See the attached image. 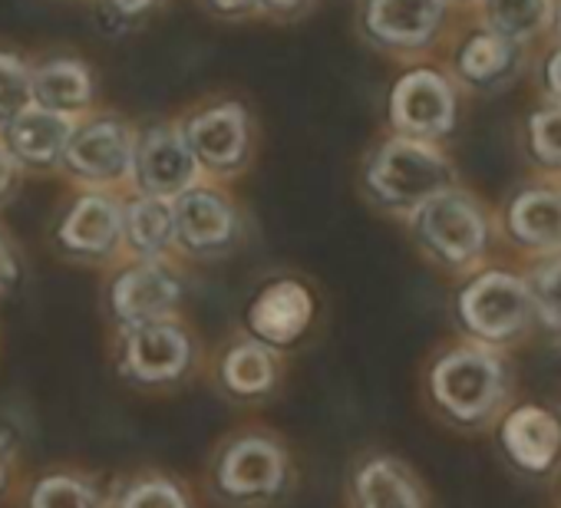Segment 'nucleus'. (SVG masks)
Masks as SVG:
<instances>
[{
	"instance_id": "nucleus-20",
	"label": "nucleus",
	"mask_w": 561,
	"mask_h": 508,
	"mask_svg": "<svg viewBox=\"0 0 561 508\" xmlns=\"http://www.w3.org/2000/svg\"><path fill=\"white\" fill-rule=\"evenodd\" d=\"M123 251L133 262L175 258L172 201L133 195L123 201Z\"/></svg>"
},
{
	"instance_id": "nucleus-30",
	"label": "nucleus",
	"mask_w": 561,
	"mask_h": 508,
	"mask_svg": "<svg viewBox=\"0 0 561 508\" xmlns=\"http://www.w3.org/2000/svg\"><path fill=\"white\" fill-rule=\"evenodd\" d=\"M21 488V432L0 416V508H8Z\"/></svg>"
},
{
	"instance_id": "nucleus-26",
	"label": "nucleus",
	"mask_w": 561,
	"mask_h": 508,
	"mask_svg": "<svg viewBox=\"0 0 561 508\" xmlns=\"http://www.w3.org/2000/svg\"><path fill=\"white\" fill-rule=\"evenodd\" d=\"M492 34L508 44L535 37L551 14V0H482Z\"/></svg>"
},
{
	"instance_id": "nucleus-37",
	"label": "nucleus",
	"mask_w": 561,
	"mask_h": 508,
	"mask_svg": "<svg viewBox=\"0 0 561 508\" xmlns=\"http://www.w3.org/2000/svg\"><path fill=\"white\" fill-rule=\"evenodd\" d=\"M558 27H561V8H558Z\"/></svg>"
},
{
	"instance_id": "nucleus-19",
	"label": "nucleus",
	"mask_w": 561,
	"mask_h": 508,
	"mask_svg": "<svg viewBox=\"0 0 561 508\" xmlns=\"http://www.w3.org/2000/svg\"><path fill=\"white\" fill-rule=\"evenodd\" d=\"M443 24V0H367L364 27L367 34L397 50H416Z\"/></svg>"
},
{
	"instance_id": "nucleus-13",
	"label": "nucleus",
	"mask_w": 561,
	"mask_h": 508,
	"mask_svg": "<svg viewBox=\"0 0 561 508\" xmlns=\"http://www.w3.org/2000/svg\"><path fill=\"white\" fill-rule=\"evenodd\" d=\"M182 129V139L188 152L195 155L202 175L228 178L248 165L251 155V119L241 103H218L205 106L195 116H188Z\"/></svg>"
},
{
	"instance_id": "nucleus-6",
	"label": "nucleus",
	"mask_w": 561,
	"mask_h": 508,
	"mask_svg": "<svg viewBox=\"0 0 561 508\" xmlns=\"http://www.w3.org/2000/svg\"><path fill=\"white\" fill-rule=\"evenodd\" d=\"M413 234L433 262L466 272L472 268L489 244V221L479 201L459 188H449L410 215Z\"/></svg>"
},
{
	"instance_id": "nucleus-14",
	"label": "nucleus",
	"mask_w": 561,
	"mask_h": 508,
	"mask_svg": "<svg viewBox=\"0 0 561 508\" xmlns=\"http://www.w3.org/2000/svg\"><path fill=\"white\" fill-rule=\"evenodd\" d=\"M198 182L202 169L188 152L179 126H149L136 132V162L129 182L136 195L172 201Z\"/></svg>"
},
{
	"instance_id": "nucleus-22",
	"label": "nucleus",
	"mask_w": 561,
	"mask_h": 508,
	"mask_svg": "<svg viewBox=\"0 0 561 508\" xmlns=\"http://www.w3.org/2000/svg\"><path fill=\"white\" fill-rule=\"evenodd\" d=\"M502 442L515 465L528 472H545L561 449V426L541 406H518L502 423Z\"/></svg>"
},
{
	"instance_id": "nucleus-5",
	"label": "nucleus",
	"mask_w": 561,
	"mask_h": 508,
	"mask_svg": "<svg viewBox=\"0 0 561 508\" xmlns=\"http://www.w3.org/2000/svg\"><path fill=\"white\" fill-rule=\"evenodd\" d=\"M505 383L499 354L482 344H459L439 354L426 377L433 406L459 426L485 423L499 409Z\"/></svg>"
},
{
	"instance_id": "nucleus-33",
	"label": "nucleus",
	"mask_w": 561,
	"mask_h": 508,
	"mask_svg": "<svg viewBox=\"0 0 561 508\" xmlns=\"http://www.w3.org/2000/svg\"><path fill=\"white\" fill-rule=\"evenodd\" d=\"M545 80H548V90L561 100V50L548 60V67H545Z\"/></svg>"
},
{
	"instance_id": "nucleus-34",
	"label": "nucleus",
	"mask_w": 561,
	"mask_h": 508,
	"mask_svg": "<svg viewBox=\"0 0 561 508\" xmlns=\"http://www.w3.org/2000/svg\"><path fill=\"white\" fill-rule=\"evenodd\" d=\"M257 0H208V8H215L218 14H241L251 11Z\"/></svg>"
},
{
	"instance_id": "nucleus-25",
	"label": "nucleus",
	"mask_w": 561,
	"mask_h": 508,
	"mask_svg": "<svg viewBox=\"0 0 561 508\" xmlns=\"http://www.w3.org/2000/svg\"><path fill=\"white\" fill-rule=\"evenodd\" d=\"M515 44L502 41L499 34H476L459 54V73L476 86H489L505 80L515 70Z\"/></svg>"
},
{
	"instance_id": "nucleus-29",
	"label": "nucleus",
	"mask_w": 561,
	"mask_h": 508,
	"mask_svg": "<svg viewBox=\"0 0 561 508\" xmlns=\"http://www.w3.org/2000/svg\"><path fill=\"white\" fill-rule=\"evenodd\" d=\"M528 139H531V152L538 155V162L561 169V103L538 109L528 123Z\"/></svg>"
},
{
	"instance_id": "nucleus-9",
	"label": "nucleus",
	"mask_w": 561,
	"mask_h": 508,
	"mask_svg": "<svg viewBox=\"0 0 561 508\" xmlns=\"http://www.w3.org/2000/svg\"><path fill=\"white\" fill-rule=\"evenodd\" d=\"M318 321V295L305 278L280 275L267 278L244 304L241 334L254 337L257 344L288 354L295 350Z\"/></svg>"
},
{
	"instance_id": "nucleus-2",
	"label": "nucleus",
	"mask_w": 561,
	"mask_h": 508,
	"mask_svg": "<svg viewBox=\"0 0 561 508\" xmlns=\"http://www.w3.org/2000/svg\"><path fill=\"white\" fill-rule=\"evenodd\" d=\"M110 360L119 383H126L129 390L172 393L198 377L205 363V350L195 331L188 327V321L172 318V321L113 334Z\"/></svg>"
},
{
	"instance_id": "nucleus-4",
	"label": "nucleus",
	"mask_w": 561,
	"mask_h": 508,
	"mask_svg": "<svg viewBox=\"0 0 561 508\" xmlns=\"http://www.w3.org/2000/svg\"><path fill=\"white\" fill-rule=\"evenodd\" d=\"M185 298L188 285L175 258L169 262H133L123 258L110 268L106 285L100 291L103 318L110 324V334L185 318Z\"/></svg>"
},
{
	"instance_id": "nucleus-12",
	"label": "nucleus",
	"mask_w": 561,
	"mask_h": 508,
	"mask_svg": "<svg viewBox=\"0 0 561 508\" xmlns=\"http://www.w3.org/2000/svg\"><path fill=\"white\" fill-rule=\"evenodd\" d=\"M211 386L234 406H261L285 383V354L257 344L248 334H231L208 360Z\"/></svg>"
},
{
	"instance_id": "nucleus-3",
	"label": "nucleus",
	"mask_w": 561,
	"mask_h": 508,
	"mask_svg": "<svg viewBox=\"0 0 561 508\" xmlns=\"http://www.w3.org/2000/svg\"><path fill=\"white\" fill-rule=\"evenodd\" d=\"M456 182V172L449 159L423 139L393 136L383 146H377L364 165V188L367 195L387 208L413 215L430 198L449 192Z\"/></svg>"
},
{
	"instance_id": "nucleus-35",
	"label": "nucleus",
	"mask_w": 561,
	"mask_h": 508,
	"mask_svg": "<svg viewBox=\"0 0 561 508\" xmlns=\"http://www.w3.org/2000/svg\"><path fill=\"white\" fill-rule=\"evenodd\" d=\"M156 0H113V8L119 11V14H126V18H133V14H142L146 8H152Z\"/></svg>"
},
{
	"instance_id": "nucleus-27",
	"label": "nucleus",
	"mask_w": 561,
	"mask_h": 508,
	"mask_svg": "<svg viewBox=\"0 0 561 508\" xmlns=\"http://www.w3.org/2000/svg\"><path fill=\"white\" fill-rule=\"evenodd\" d=\"M31 106H34V70L14 54H0V129Z\"/></svg>"
},
{
	"instance_id": "nucleus-21",
	"label": "nucleus",
	"mask_w": 561,
	"mask_h": 508,
	"mask_svg": "<svg viewBox=\"0 0 561 508\" xmlns=\"http://www.w3.org/2000/svg\"><path fill=\"white\" fill-rule=\"evenodd\" d=\"M106 508H198L192 485L159 465H136L106 482Z\"/></svg>"
},
{
	"instance_id": "nucleus-8",
	"label": "nucleus",
	"mask_w": 561,
	"mask_h": 508,
	"mask_svg": "<svg viewBox=\"0 0 561 508\" xmlns=\"http://www.w3.org/2000/svg\"><path fill=\"white\" fill-rule=\"evenodd\" d=\"M175 254L188 262H221L241 244L244 224L238 205L215 185H192L172 198Z\"/></svg>"
},
{
	"instance_id": "nucleus-36",
	"label": "nucleus",
	"mask_w": 561,
	"mask_h": 508,
	"mask_svg": "<svg viewBox=\"0 0 561 508\" xmlns=\"http://www.w3.org/2000/svg\"><path fill=\"white\" fill-rule=\"evenodd\" d=\"M257 4H264V8H271L277 14H288V11H298L305 0H257Z\"/></svg>"
},
{
	"instance_id": "nucleus-17",
	"label": "nucleus",
	"mask_w": 561,
	"mask_h": 508,
	"mask_svg": "<svg viewBox=\"0 0 561 508\" xmlns=\"http://www.w3.org/2000/svg\"><path fill=\"white\" fill-rule=\"evenodd\" d=\"M18 508H106V482L87 465L54 462L21 482Z\"/></svg>"
},
{
	"instance_id": "nucleus-31",
	"label": "nucleus",
	"mask_w": 561,
	"mask_h": 508,
	"mask_svg": "<svg viewBox=\"0 0 561 508\" xmlns=\"http://www.w3.org/2000/svg\"><path fill=\"white\" fill-rule=\"evenodd\" d=\"M21 281H24V262L8 231L0 228V298H8L14 288H21Z\"/></svg>"
},
{
	"instance_id": "nucleus-7",
	"label": "nucleus",
	"mask_w": 561,
	"mask_h": 508,
	"mask_svg": "<svg viewBox=\"0 0 561 508\" xmlns=\"http://www.w3.org/2000/svg\"><path fill=\"white\" fill-rule=\"evenodd\" d=\"M54 244L67 262L87 268H113L126 258L123 251V198L116 192L83 188L57 218Z\"/></svg>"
},
{
	"instance_id": "nucleus-32",
	"label": "nucleus",
	"mask_w": 561,
	"mask_h": 508,
	"mask_svg": "<svg viewBox=\"0 0 561 508\" xmlns=\"http://www.w3.org/2000/svg\"><path fill=\"white\" fill-rule=\"evenodd\" d=\"M18 182H21V169H18L14 159L4 152V146H0V205H4V201L14 195Z\"/></svg>"
},
{
	"instance_id": "nucleus-16",
	"label": "nucleus",
	"mask_w": 561,
	"mask_h": 508,
	"mask_svg": "<svg viewBox=\"0 0 561 508\" xmlns=\"http://www.w3.org/2000/svg\"><path fill=\"white\" fill-rule=\"evenodd\" d=\"M73 129H77L73 116L31 106L0 129V146H4V152L14 159L21 172L24 169L47 172L64 165V152L73 139Z\"/></svg>"
},
{
	"instance_id": "nucleus-24",
	"label": "nucleus",
	"mask_w": 561,
	"mask_h": 508,
	"mask_svg": "<svg viewBox=\"0 0 561 508\" xmlns=\"http://www.w3.org/2000/svg\"><path fill=\"white\" fill-rule=\"evenodd\" d=\"M508 231L535 251H561V192L528 188L508 205Z\"/></svg>"
},
{
	"instance_id": "nucleus-10",
	"label": "nucleus",
	"mask_w": 561,
	"mask_h": 508,
	"mask_svg": "<svg viewBox=\"0 0 561 508\" xmlns=\"http://www.w3.org/2000/svg\"><path fill=\"white\" fill-rule=\"evenodd\" d=\"M133 162L136 129L116 116H100L77 123L60 169L83 182L90 192H113L133 182Z\"/></svg>"
},
{
	"instance_id": "nucleus-11",
	"label": "nucleus",
	"mask_w": 561,
	"mask_h": 508,
	"mask_svg": "<svg viewBox=\"0 0 561 508\" xmlns=\"http://www.w3.org/2000/svg\"><path fill=\"white\" fill-rule=\"evenodd\" d=\"M456 314L462 327L482 344H505L518 337L535 318L525 281L508 272H485L472 278L456 295Z\"/></svg>"
},
{
	"instance_id": "nucleus-28",
	"label": "nucleus",
	"mask_w": 561,
	"mask_h": 508,
	"mask_svg": "<svg viewBox=\"0 0 561 508\" xmlns=\"http://www.w3.org/2000/svg\"><path fill=\"white\" fill-rule=\"evenodd\" d=\"M525 288H528L531 311L538 314V321L551 331H561V254L538 265L528 275Z\"/></svg>"
},
{
	"instance_id": "nucleus-18",
	"label": "nucleus",
	"mask_w": 561,
	"mask_h": 508,
	"mask_svg": "<svg viewBox=\"0 0 561 508\" xmlns=\"http://www.w3.org/2000/svg\"><path fill=\"white\" fill-rule=\"evenodd\" d=\"M351 508H426L410 465L387 452L364 455L351 472Z\"/></svg>"
},
{
	"instance_id": "nucleus-1",
	"label": "nucleus",
	"mask_w": 561,
	"mask_h": 508,
	"mask_svg": "<svg viewBox=\"0 0 561 508\" xmlns=\"http://www.w3.org/2000/svg\"><path fill=\"white\" fill-rule=\"evenodd\" d=\"M295 488L291 442L267 423H241L218 436L202 469V492L215 508H277Z\"/></svg>"
},
{
	"instance_id": "nucleus-15",
	"label": "nucleus",
	"mask_w": 561,
	"mask_h": 508,
	"mask_svg": "<svg viewBox=\"0 0 561 508\" xmlns=\"http://www.w3.org/2000/svg\"><path fill=\"white\" fill-rule=\"evenodd\" d=\"M390 123L397 136L433 142L456 123V93L436 70L407 73L390 93Z\"/></svg>"
},
{
	"instance_id": "nucleus-23",
	"label": "nucleus",
	"mask_w": 561,
	"mask_h": 508,
	"mask_svg": "<svg viewBox=\"0 0 561 508\" xmlns=\"http://www.w3.org/2000/svg\"><path fill=\"white\" fill-rule=\"evenodd\" d=\"M90 103H93V77L87 64L60 57L34 70V106L77 119V113H83Z\"/></svg>"
}]
</instances>
